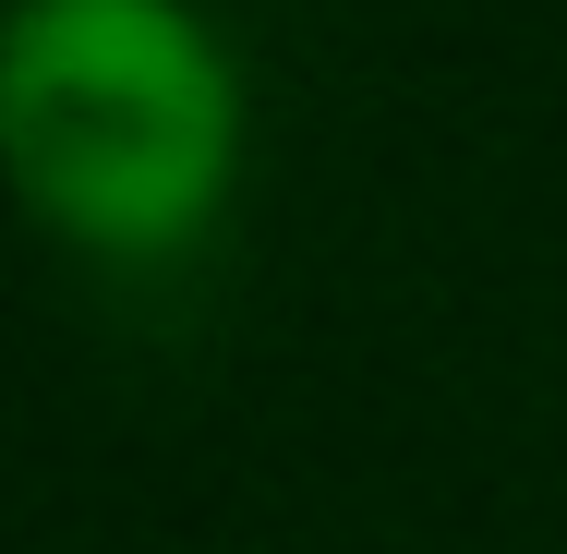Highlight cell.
Returning a JSON list of instances; mask_svg holds the SVG:
<instances>
[{
    "instance_id": "obj_1",
    "label": "cell",
    "mask_w": 567,
    "mask_h": 554,
    "mask_svg": "<svg viewBox=\"0 0 567 554\" xmlns=\"http://www.w3.org/2000/svg\"><path fill=\"white\" fill-rule=\"evenodd\" d=\"M0 157L73 253L157 265L241 181V73L194 0H24L0 36Z\"/></svg>"
}]
</instances>
